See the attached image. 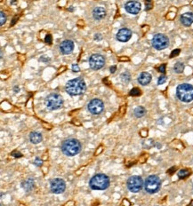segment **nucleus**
I'll use <instances>...</instances> for the list:
<instances>
[{"label": "nucleus", "mask_w": 193, "mask_h": 206, "mask_svg": "<svg viewBox=\"0 0 193 206\" xmlns=\"http://www.w3.org/2000/svg\"><path fill=\"white\" fill-rule=\"evenodd\" d=\"M133 114H134V115L137 118H141V117H142V116L145 115V114H146V109L143 107L140 106V107H137L133 110Z\"/></svg>", "instance_id": "19"}, {"label": "nucleus", "mask_w": 193, "mask_h": 206, "mask_svg": "<svg viewBox=\"0 0 193 206\" xmlns=\"http://www.w3.org/2000/svg\"><path fill=\"white\" fill-rule=\"evenodd\" d=\"M125 9L128 14L135 15V14H138L141 12L142 5L138 1H128L125 5Z\"/></svg>", "instance_id": "12"}, {"label": "nucleus", "mask_w": 193, "mask_h": 206, "mask_svg": "<svg viewBox=\"0 0 193 206\" xmlns=\"http://www.w3.org/2000/svg\"><path fill=\"white\" fill-rule=\"evenodd\" d=\"M184 68H185L184 64H183V62H181V61H178V62L175 63V65L174 66V70H175V73H177V74H181V73H183V72Z\"/></svg>", "instance_id": "21"}, {"label": "nucleus", "mask_w": 193, "mask_h": 206, "mask_svg": "<svg viewBox=\"0 0 193 206\" xmlns=\"http://www.w3.org/2000/svg\"><path fill=\"white\" fill-rule=\"evenodd\" d=\"M132 37V31L129 29L123 28L121 30H119L118 32L117 33L116 38L118 41L120 42H127Z\"/></svg>", "instance_id": "14"}, {"label": "nucleus", "mask_w": 193, "mask_h": 206, "mask_svg": "<svg viewBox=\"0 0 193 206\" xmlns=\"http://www.w3.org/2000/svg\"><path fill=\"white\" fill-rule=\"evenodd\" d=\"M176 96L181 101L189 103L193 100V85L181 84L176 88Z\"/></svg>", "instance_id": "3"}, {"label": "nucleus", "mask_w": 193, "mask_h": 206, "mask_svg": "<svg viewBox=\"0 0 193 206\" xmlns=\"http://www.w3.org/2000/svg\"><path fill=\"white\" fill-rule=\"evenodd\" d=\"M145 6H146V8H145V10L148 11V10H150L151 7H152V3L150 2V1H147L146 3H145Z\"/></svg>", "instance_id": "29"}, {"label": "nucleus", "mask_w": 193, "mask_h": 206, "mask_svg": "<svg viewBox=\"0 0 193 206\" xmlns=\"http://www.w3.org/2000/svg\"><path fill=\"white\" fill-rule=\"evenodd\" d=\"M161 188V180L157 175H150L144 182L145 191L149 194H155Z\"/></svg>", "instance_id": "5"}, {"label": "nucleus", "mask_w": 193, "mask_h": 206, "mask_svg": "<svg viewBox=\"0 0 193 206\" xmlns=\"http://www.w3.org/2000/svg\"><path fill=\"white\" fill-rule=\"evenodd\" d=\"M33 187H34V180L32 179H28L27 180H25L23 183V188L27 191H30L31 189H32Z\"/></svg>", "instance_id": "20"}, {"label": "nucleus", "mask_w": 193, "mask_h": 206, "mask_svg": "<svg viewBox=\"0 0 193 206\" xmlns=\"http://www.w3.org/2000/svg\"><path fill=\"white\" fill-rule=\"evenodd\" d=\"M94 40H97V41H100V40H101V39H102V37H101V34H99V33H98V34H95V35H94Z\"/></svg>", "instance_id": "34"}, {"label": "nucleus", "mask_w": 193, "mask_h": 206, "mask_svg": "<svg viewBox=\"0 0 193 206\" xmlns=\"http://www.w3.org/2000/svg\"><path fill=\"white\" fill-rule=\"evenodd\" d=\"M72 7H73V6H70V12H72V11H73V8H72Z\"/></svg>", "instance_id": "38"}, {"label": "nucleus", "mask_w": 193, "mask_h": 206, "mask_svg": "<svg viewBox=\"0 0 193 206\" xmlns=\"http://www.w3.org/2000/svg\"><path fill=\"white\" fill-rule=\"evenodd\" d=\"M190 174H191V172H190L188 170H186V169H182V170H180L177 173L178 177H179L180 179H185V178H187L188 176H190Z\"/></svg>", "instance_id": "22"}, {"label": "nucleus", "mask_w": 193, "mask_h": 206, "mask_svg": "<svg viewBox=\"0 0 193 206\" xmlns=\"http://www.w3.org/2000/svg\"><path fill=\"white\" fill-rule=\"evenodd\" d=\"M86 90L85 82L80 77L68 81L65 85V91L71 96H79L84 94Z\"/></svg>", "instance_id": "1"}, {"label": "nucleus", "mask_w": 193, "mask_h": 206, "mask_svg": "<svg viewBox=\"0 0 193 206\" xmlns=\"http://www.w3.org/2000/svg\"><path fill=\"white\" fill-rule=\"evenodd\" d=\"M151 78H152V76H151V75L150 73H148V72H142V73L140 74L139 77H138V83L141 85H144L145 86V85H147V84H149L150 83Z\"/></svg>", "instance_id": "17"}, {"label": "nucleus", "mask_w": 193, "mask_h": 206, "mask_svg": "<svg viewBox=\"0 0 193 206\" xmlns=\"http://www.w3.org/2000/svg\"><path fill=\"white\" fill-rule=\"evenodd\" d=\"M50 188H51V191L54 194H62L66 188L65 181L59 178L54 179L50 182Z\"/></svg>", "instance_id": "11"}, {"label": "nucleus", "mask_w": 193, "mask_h": 206, "mask_svg": "<svg viewBox=\"0 0 193 206\" xmlns=\"http://www.w3.org/2000/svg\"><path fill=\"white\" fill-rule=\"evenodd\" d=\"M6 22V16L4 12L1 11V13H0V24H1V26L4 25V23Z\"/></svg>", "instance_id": "25"}, {"label": "nucleus", "mask_w": 193, "mask_h": 206, "mask_svg": "<svg viewBox=\"0 0 193 206\" xmlns=\"http://www.w3.org/2000/svg\"><path fill=\"white\" fill-rule=\"evenodd\" d=\"M158 71L160 73H165L166 72V64H162L159 68H158Z\"/></svg>", "instance_id": "31"}, {"label": "nucleus", "mask_w": 193, "mask_h": 206, "mask_svg": "<svg viewBox=\"0 0 193 206\" xmlns=\"http://www.w3.org/2000/svg\"><path fill=\"white\" fill-rule=\"evenodd\" d=\"M52 41H53V39H52V36L50 35V34H48L46 36V38H45V42L48 44V45H51L52 44Z\"/></svg>", "instance_id": "27"}, {"label": "nucleus", "mask_w": 193, "mask_h": 206, "mask_svg": "<svg viewBox=\"0 0 193 206\" xmlns=\"http://www.w3.org/2000/svg\"><path fill=\"white\" fill-rule=\"evenodd\" d=\"M45 104L47 108L51 110H57L60 109L63 105V99L60 94L57 93H51L47 96L45 100Z\"/></svg>", "instance_id": "6"}, {"label": "nucleus", "mask_w": 193, "mask_h": 206, "mask_svg": "<svg viewBox=\"0 0 193 206\" xmlns=\"http://www.w3.org/2000/svg\"><path fill=\"white\" fill-rule=\"evenodd\" d=\"M141 90L138 89V88H133L130 92H129V94L131 95V96H140L141 95Z\"/></svg>", "instance_id": "24"}, {"label": "nucleus", "mask_w": 193, "mask_h": 206, "mask_svg": "<svg viewBox=\"0 0 193 206\" xmlns=\"http://www.w3.org/2000/svg\"><path fill=\"white\" fill-rule=\"evenodd\" d=\"M106 16V10L101 6L95 7L93 11V17L94 20L96 21H101L102 19H104Z\"/></svg>", "instance_id": "16"}, {"label": "nucleus", "mask_w": 193, "mask_h": 206, "mask_svg": "<svg viewBox=\"0 0 193 206\" xmlns=\"http://www.w3.org/2000/svg\"><path fill=\"white\" fill-rule=\"evenodd\" d=\"M30 140L33 144H39L42 141V134L38 131H32L30 134Z\"/></svg>", "instance_id": "18"}, {"label": "nucleus", "mask_w": 193, "mask_h": 206, "mask_svg": "<svg viewBox=\"0 0 193 206\" xmlns=\"http://www.w3.org/2000/svg\"><path fill=\"white\" fill-rule=\"evenodd\" d=\"M166 76H165V75H162V76H160L158 77V84H163L166 83Z\"/></svg>", "instance_id": "26"}, {"label": "nucleus", "mask_w": 193, "mask_h": 206, "mask_svg": "<svg viewBox=\"0 0 193 206\" xmlns=\"http://www.w3.org/2000/svg\"><path fill=\"white\" fill-rule=\"evenodd\" d=\"M151 43H152V46L156 50L161 51V50L166 49L169 46V39L166 35L161 34V33H158L153 37Z\"/></svg>", "instance_id": "8"}, {"label": "nucleus", "mask_w": 193, "mask_h": 206, "mask_svg": "<svg viewBox=\"0 0 193 206\" xmlns=\"http://www.w3.org/2000/svg\"><path fill=\"white\" fill-rule=\"evenodd\" d=\"M40 61H49V58H48V59H47V57H46V56H43V57H42V58L40 59Z\"/></svg>", "instance_id": "36"}, {"label": "nucleus", "mask_w": 193, "mask_h": 206, "mask_svg": "<svg viewBox=\"0 0 193 206\" xmlns=\"http://www.w3.org/2000/svg\"><path fill=\"white\" fill-rule=\"evenodd\" d=\"M130 78H131V76H130V74L128 72H125L121 75V80L123 81L124 83H128L130 81Z\"/></svg>", "instance_id": "23"}, {"label": "nucleus", "mask_w": 193, "mask_h": 206, "mask_svg": "<svg viewBox=\"0 0 193 206\" xmlns=\"http://www.w3.org/2000/svg\"><path fill=\"white\" fill-rule=\"evenodd\" d=\"M116 66H112V67H110L109 68V70H110V73H114L115 71H116Z\"/></svg>", "instance_id": "35"}, {"label": "nucleus", "mask_w": 193, "mask_h": 206, "mask_svg": "<svg viewBox=\"0 0 193 206\" xmlns=\"http://www.w3.org/2000/svg\"><path fill=\"white\" fill-rule=\"evenodd\" d=\"M14 92H17L19 90H20V88L18 87V86H14Z\"/></svg>", "instance_id": "37"}, {"label": "nucleus", "mask_w": 193, "mask_h": 206, "mask_svg": "<svg viewBox=\"0 0 193 206\" xmlns=\"http://www.w3.org/2000/svg\"><path fill=\"white\" fill-rule=\"evenodd\" d=\"M105 64V59L101 54H92L89 58V66L93 70L101 69Z\"/></svg>", "instance_id": "9"}, {"label": "nucleus", "mask_w": 193, "mask_h": 206, "mask_svg": "<svg viewBox=\"0 0 193 206\" xmlns=\"http://www.w3.org/2000/svg\"><path fill=\"white\" fill-rule=\"evenodd\" d=\"M89 186L93 190H104L109 186V179L108 176L102 173L96 174L90 180Z\"/></svg>", "instance_id": "4"}, {"label": "nucleus", "mask_w": 193, "mask_h": 206, "mask_svg": "<svg viewBox=\"0 0 193 206\" xmlns=\"http://www.w3.org/2000/svg\"><path fill=\"white\" fill-rule=\"evenodd\" d=\"M35 164H36L37 166H41V165H42V160H40L39 157H37L36 160H35Z\"/></svg>", "instance_id": "33"}, {"label": "nucleus", "mask_w": 193, "mask_h": 206, "mask_svg": "<svg viewBox=\"0 0 193 206\" xmlns=\"http://www.w3.org/2000/svg\"><path fill=\"white\" fill-rule=\"evenodd\" d=\"M87 108L91 114L99 115L104 109V103L99 99H93L88 103Z\"/></svg>", "instance_id": "10"}, {"label": "nucleus", "mask_w": 193, "mask_h": 206, "mask_svg": "<svg viewBox=\"0 0 193 206\" xmlns=\"http://www.w3.org/2000/svg\"><path fill=\"white\" fill-rule=\"evenodd\" d=\"M179 54H180V49H175L170 54V58H174V57L177 56Z\"/></svg>", "instance_id": "28"}, {"label": "nucleus", "mask_w": 193, "mask_h": 206, "mask_svg": "<svg viewBox=\"0 0 193 206\" xmlns=\"http://www.w3.org/2000/svg\"><path fill=\"white\" fill-rule=\"evenodd\" d=\"M180 21L185 27H190L193 23V13H184L180 17Z\"/></svg>", "instance_id": "15"}, {"label": "nucleus", "mask_w": 193, "mask_h": 206, "mask_svg": "<svg viewBox=\"0 0 193 206\" xmlns=\"http://www.w3.org/2000/svg\"><path fill=\"white\" fill-rule=\"evenodd\" d=\"M12 156H14V157H22V156H23V155H22L21 153L17 152V151H14V152L12 153Z\"/></svg>", "instance_id": "32"}, {"label": "nucleus", "mask_w": 193, "mask_h": 206, "mask_svg": "<svg viewBox=\"0 0 193 206\" xmlns=\"http://www.w3.org/2000/svg\"><path fill=\"white\" fill-rule=\"evenodd\" d=\"M60 48V52L62 54H70L73 52L74 49V43L71 40H64L61 43V45L59 46Z\"/></svg>", "instance_id": "13"}, {"label": "nucleus", "mask_w": 193, "mask_h": 206, "mask_svg": "<svg viewBox=\"0 0 193 206\" xmlns=\"http://www.w3.org/2000/svg\"><path fill=\"white\" fill-rule=\"evenodd\" d=\"M72 70H73L74 72H79V71H80V69H79V67H78L77 64H73V65H72Z\"/></svg>", "instance_id": "30"}, {"label": "nucleus", "mask_w": 193, "mask_h": 206, "mask_svg": "<svg viewBox=\"0 0 193 206\" xmlns=\"http://www.w3.org/2000/svg\"><path fill=\"white\" fill-rule=\"evenodd\" d=\"M127 188L133 193H138L142 189L144 183L142 180V178L141 176H131L126 182Z\"/></svg>", "instance_id": "7"}, {"label": "nucleus", "mask_w": 193, "mask_h": 206, "mask_svg": "<svg viewBox=\"0 0 193 206\" xmlns=\"http://www.w3.org/2000/svg\"><path fill=\"white\" fill-rule=\"evenodd\" d=\"M62 153L68 156H74L81 150V144L76 139H65L61 146Z\"/></svg>", "instance_id": "2"}]
</instances>
